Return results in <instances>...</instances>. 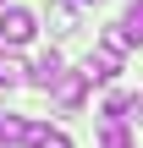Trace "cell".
<instances>
[{"label":"cell","instance_id":"6da1fadb","mask_svg":"<svg viewBox=\"0 0 143 148\" xmlns=\"http://www.w3.org/2000/svg\"><path fill=\"white\" fill-rule=\"evenodd\" d=\"M33 33H39L33 11H22V5H6L0 11V44H28Z\"/></svg>","mask_w":143,"mask_h":148},{"label":"cell","instance_id":"7a4b0ae2","mask_svg":"<svg viewBox=\"0 0 143 148\" xmlns=\"http://www.w3.org/2000/svg\"><path fill=\"white\" fill-rule=\"evenodd\" d=\"M66 77V60H61V49H44L39 60H33V71H28V82L33 88H44V93H55V82Z\"/></svg>","mask_w":143,"mask_h":148},{"label":"cell","instance_id":"3957f363","mask_svg":"<svg viewBox=\"0 0 143 148\" xmlns=\"http://www.w3.org/2000/svg\"><path fill=\"white\" fill-rule=\"evenodd\" d=\"M83 71H88V82H116V71H121V55L99 44V49H94V55L83 60Z\"/></svg>","mask_w":143,"mask_h":148},{"label":"cell","instance_id":"277c9868","mask_svg":"<svg viewBox=\"0 0 143 148\" xmlns=\"http://www.w3.org/2000/svg\"><path fill=\"white\" fill-rule=\"evenodd\" d=\"M88 88H94V82H88V71H66V77L55 82V104H61V110H77Z\"/></svg>","mask_w":143,"mask_h":148},{"label":"cell","instance_id":"5b68a950","mask_svg":"<svg viewBox=\"0 0 143 148\" xmlns=\"http://www.w3.org/2000/svg\"><path fill=\"white\" fill-rule=\"evenodd\" d=\"M39 137V121H22V115H0V143L17 148V143H33Z\"/></svg>","mask_w":143,"mask_h":148},{"label":"cell","instance_id":"8992f818","mask_svg":"<svg viewBox=\"0 0 143 148\" xmlns=\"http://www.w3.org/2000/svg\"><path fill=\"white\" fill-rule=\"evenodd\" d=\"M99 148H132L127 126H121V115H99Z\"/></svg>","mask_w":143,"mask_h":148},{"label":"cell","instance_id":"52a82bcc","mask_svg":"<svg viewBox=\"0 0 143 148\" xmlns=\"http://www.w3.org/2000/svg\"><path fill=\"white\" fill-rule=\"evenodd\" d=\"M50 27L55 33H77V0H50Z\"/></svg>","mask_w":143,"mask_h":148},{"label":"cell","instance_id":"ba28073f","mask_svg":"<svg viewBox=\"0 0 143 148\" xmlns=\"http://www.w3.org/2000/svg\"><path fill=\"white\" fill-rule=\"evenodd\" d=\"M28 71H33V66H22V60H11V55H0V88H17V82H28Z\"/></svg>","mask_w":143,"mask_h":148},{"label":"cell","instance_id":"9c48e42d","mask_svg":"<svg viewBox=\"0 0 143 148\" xmlns=\"http://www.w3.org/2000/svg\"><path fill=\"white\" fill-rule=\"evenodd\" d=\"M127 33H132V44H143V0H132L127 5V22H121Z\"/></svg>","mask_w":143,"mask_h":148},{"label":"cell","instance_id":"30bf717a","mask_svg":"<svg viewBox=\"0 0 143 148\" xmlns=\"http://www.w3.org/2000/svg\"><path fill=\"white\" fill-rule=\"evenodd\" d=\"M33 148H72V137H66V132H50V126H39Z\"/></svg>","mask_w":143,"mask_h":148},{"label":"cell","instance_id":"8fae6325","mask_svg":"<svg viewBox=\"0 0 143 148\" xmlns=\"http://www.w3.org/2000/svg\"><path fill=\"white\" fill-rule=\"evenodd\" d=\"M127 115H132V121L143 126V93H132V104H127Z\"/></svg>","mask_w":143,"mask_h":148},{"label":"cell","instance_id":"7c38bea8","mask_svg":"<svg viewBox=\"0 0 143 148\" xmlns=\"http://www.w3.org/2000/svg\"><path fill=\"white\" fill-rule=\"evenodd\" d=\"M6 5H11V0H0V11H6Z\"/></svg>","mask_w":143,"mask_h":148},{"label":"cell","instance_id":"4fadbf2b","mask_svg":"<svg viewBox=\"0 0 143 148\" xmlns=\"http://www.w3.org/2000/svg\"><path fill=\"white\" fill-rule=\"evenodd\" d=\"M94 5H99V0H94Z\"/></svg>","mask_w":143,"mask_h":148}]
</instances>
